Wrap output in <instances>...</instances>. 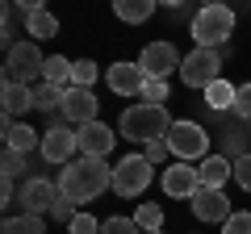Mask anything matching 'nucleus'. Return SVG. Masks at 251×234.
<instances>
[{
	"instance_id": "5701e85b",
	"label": "nucleus",
	"mask_w": 251,
	"mask_h": 234,
	"mask_svg": "<svg viewBox=\"0 0 251 234\" xmlns=\"http://www.w3.org/2000/svg\"><path fill=\"white\" fill-rule=\"evenodd\" d=\"M34 109H42V113H63V88H54V84H34Z\"/></svg>"
},
{
	"instance_id": "2eb2a0df",
	"label": "nucleus",
	"mask_w": 251,
	"mask_h": 234,
	"mask_svg": "<svg viewBox=\"0 0 251 234\" xmlns=\"http://www.w3.org/2000/svg\"><path fill=\"white\" fill-rule=\"evenodd\" d=\"M143 84H147V71L138 63H113L109 67V88L117 92V96H143Z\"/></svg>"
},
{
	"instance_id": "72a5a7b5",
	"label": "nucleus",
	"mask_w": 251,
	"mask_h": 234,
	"mask_svg": "<svg viewBox=\"0 0 251 234\" xmlns=\"http://www.w3.org/2000/svg\"><path fill=\"white\" fill-rule=\"evenodd\" d=\"M147 159H151V163H163V159H168V155H172V146H168V138H159V142H147Z\"/></svg>"
},
{
	"instance_id": "b1692460",
	"label": "nucleus",
	"mask_w": 251,
	"mask_h": 234,
	"mask_svg": "<svg viewBox=\"0 0 251 234\" xmlns=\"http://www.w3.org/2000/svg\"><path fill=\"white\" fill-rule=\"evenodd\" d=\"M0 234H46V222L34 213H21V217H9L0 226Z\"/></svg>"
},
{
	"instance_id": "4be33fe9",
	"label": "nucleus",
	"mask_w": 251,
	"mask_h": 234,
	"mask_svg": "<svg viewBox=\"0 0 251 234\" xmlns=\"http://www.w3.org/2000/svg\"><path fill=\"white\" fill-rule=\"evenodd\" d=\"M234 96H239V88H234L230 80H218L205 88V105L209 109H234Z\"/></svg>"
},
{
	"instance_id": "39448f33",
	"label": "nucleus",
	"mask_w": 251,
	"mask_h": 234,
	"mask_svg": "<svg viewBox=\"0 0 251 234\" xmlns=\"http://www.w3.org/2000/svg\"><path fill=\"white\" fill-rule=\"evenodd\" d=\"M168 146H172V155H176V163L209 159V134H205V126H197V121H172Z\"/></svg>"
},
{
	"instance_id": "6e6552de",
	"label": "nucleus",
	"mask_w": 251,
	"mask_h": 234,
	"mask_svg": "<svg viewBox=\"0 0 251 234\" xmlns=\"http://www.w3.org/2000/svg\"><path fill=\"white\" fill-rule=\"evenodd\" d=\"M180 63H184V54H180L172 42H151V46H143V54H138V67L147 71V80H168L172 71H180Z\"/></svg>"
},
{
	"instance_id": "7c9ffc66",
	"label": "nucleus",
	"mask_w": 251,
	"mask_h": 234,
	"mask_svg": "<svg viewBox=\"0 0 251 234\" xmlns=\"http://www.w3.org/2000/svg\"><path fill=\"white\" fill-rule=\"evenodd\" d=\"M234 184L251 192V155H239V159H234Z\"/></svg>"
},
{
	"instance_id": "7ed1b4c3",
	"label": "nucleus",
	"mask_w": 251,
	"mask_h": 234,
	"mask_svg": "<svg viewBox=\"0 0 251 234\" xmlns=\"http://www.w3.org/2000/svg\"><path fill=\"white\" fill-rule=\"evenodd\" d=\"M46 54L38 50V42H13L4 54V84H25L34 88V80H42Z\"/></svg>"
},
{
	"instance_id": "1a4fd4ad",
	"label": "nucleus",
	"mask_w": 251,
	"mask_h": 234,
	"mask_svg": "<svg viewBox=\"0 0 251 234\" xmlns=\"http://www.w3.org/2000/svg\"><path fill=\"white\" fill-rule=\"evenodd\" d=\"M80 151V130H72V126H50L42 134V159L46 163H72V155Z\"/></svg>"
},
{
	"instance_id": "a878e982",
	"label": "nucleus",
	"mask_w": 251,
	"mask_h": 234,
	"mask_svg": "<svg viewBox=\"0 0 251 234\" xmlns=\"http://www.w3.org/2000/svg\"><path fill=\"white\" fill-rule=\"evenodd\" d=\"M97 75L100 67L92 59H75V71H72V88H97Z\"/></svg>"
},
{
	"instance_id": "20e7f679",
	"label": "nucleus",
	"mask_w": 251,
	"mask_h": 234,
	"mask_svg": "<svg viewBox=\"0 0 251 234\" xmlns=\"http://www.w3.org/2000/svg\"><path fill=\"white\" fill-rule=\"evenodd\" d=\"M230 34H234V13L226 9V4H205V9H197V17H193V42L197 46L218 50Z\"/></svg>"
},
{
	"instance_id": "423d86ee",
	"label": "nucleus",
	"mask_w": 251,
	"mask_h": 234,
	"mask_svg": "<svg viewBox=\"0 0 251 234\" xmlns=\"http://www.w3.org/2000/svg\"><path fill=\"white\" fill-rule=\"evenodd\" d=\"M180 80H184L188 88H201V92H205L209 84L222 80V54L205 50V46H193V50L184 54V63H180Z\"/></svg>"
},
{
	"instance_id": "c9c22d12",
	"label": "nucleus",
	"mask_w": 251,
	"mask_h": 234,
	"mask_svg": "<svg viewBox=\"0 0 251 234\" xmlns=\"http://www.w3.org/2000/svg\"><path fill=\"white\" fill-rule=\"evenodd\" d=\"M151 234H163V230H151Z\"/></svg>"
},
{
	"instance_id": "c756f323",
	"label": "nucleus",
	"mask_w": 251,
	"mask_h": 234,
	"mask_svg": "<svg viewBox=\"0 0 251 234\" xmlns=\"http://www.w3.org/2000/svg\"><path fill=\"white\" fill-rule=\"evenodd\" d=\"M100 226H105V222H97L92 213H84V209H80V213H75V222L67 226V234H100Z\"/></svg>"
},
{
	"instance_id": "ddd939ff",
	"label": "nucleus",
	"mask_w": 251,
	"mask_h": 234,
	"mask_svg": "<svg viewBox=\"0 0 251 234\" xmlns=\"http://www.w3.org/2000/svg\"><path fill=\"white\" fill-rule=\"evenodd\" d=\"M117 142V130L105 126V121H92V126H80V155L84 159H105Z\"/></svg>"
},
{
	"instance_id": "aec40b11",
	"label": "nucleus",
	"mask_w": 251,
	"mask_h": 234,
	"mask_svg": "<svg viewBox=\"0 0 251 234\" xmlns=\"http://www.w3.org/2000/svg\"><path fill=\"white\" fill-rule=\"evenodd\" d=\"M72 71H75V63L72 59H63V54H50L46 59V71H42V84H54V88H72Z\"/></svg>"
},
{
	"instance_id": "a211bd4d",
	"label": "nucleus",
	"mask_w": 251,
	"mask_h": 234,
	"mask_svg": "<svg viewBox=\"0 0 251 234\" xmlns=\"http://www.w3.org/2000/svg\"><path fill=\"white\" fill-rule=\"evenodd\" d=\"M42 151V134L38 130H29L25 121H13V126H4V151H17V155H29V151Z\"/></svg>"
},
{
	"instance_id": "0eeeda50",
	"label": "nucleus",
	"mask_w": 251,
	"mask_h": 234,
	"mask_svg": "<svg viewBox=\"0 0 251 234\" xmlns=\"http://www.w3.org/2000/svg\"><path fill=\"white\" fill-rule=\"evenodd\" d=\"M151 176H155V163L147 155H126L122 163H113V192L117 197H143Z\"/></svg>"
},
{
	"instance_id": "f257e3e1",
	"label": "nucleus",
	"mask_w": 251,
	"mask_h": 234,
	"mask_svg": "<svg viewBox=\"0 0 251 234\" xmlns=\"http://www.w3.org/2000/svg\"><path fill=\"white\" fill-rule=\"evenodd\" d=\"M105 188H113V167H109L105 159H72L67 167L59 171V192L72 205H88V201H97Z\"/></svg>"
},
{
	"instance_id": "6ab92c4d",
	"label": "nucleus",
	"mask_w": 251,
	"mask_h": 234,
	"mask_svg": "<svg viewBox=\"0 0 251 234\" xmlns=\"http://www.w3.org/2000/svg\"><path fill=\"white\" fill-rule=\"evenodd\" d=\"M25 34L34 38V42H46V38H59V17H54L50 9H29L25 13Z\"/></svg>"
},
{
	"instance_id": "cd10ccee",
	"label": "nucleus",
	"mask_w": 251,
	"mask_h": 234,
	"mask_svg": "<svg viewBox=\"0 0 251 234\" xmlns=\"http://www.w3.org/2000/svg\"><path fill=\"white\" fill-rule=\"evenodd\" d=\"M168 100V80H147L143 84V105H163Z\"/></svg>"
},
{
	"instance_id": "2f4dec72",
	"label": "nucleus",
	"mask_w": 251,
	"mask_h": 234,
	"mask_svg": "<svg viewBox=\"0 0 251 234\" xmlns=\"http://www.w3.org/2000/svg\"><path fill=\"white\" fill-rule=\"evenodd\" d=\"M230 113H239V117H247V121H251V84H239V96H234Z\"/></svg>"
},
{
	"instance_id": "f3484780",
	"label": "nucleus",
	"mask_w": 251,
	"mask_h": 234,
	"mask_svg": "<svg viewBox=\"0 0 251 234\" xmlns=\"http://www.w3.org/2000/svg\"><path fill=\"white\" fill-rule=\"evenodd\" d=\"M226 176H234V163H226V155H209V159L197 163L201 188H222L226 192Z\"/></svg>"
},
{
	"instance_id": "f8f14e48",
	"label": "nucleus",
	"mask_w": 251,
	"mask_h": 234,
	"mask_svg": "<svg viewBox=\"0 0 251 234\" xmlns=\"http://www.w3.org/2000/svg\"><path fill=\"white\" fill-rule=\"evenodd\" d=\"M163 192L168 197H176V201H193V192L201 188V180H197V167L193 163H172V167H163Z\"/></svg>"
},
{
	"instance_id": "dca6fc26",
	"label": "nucleus",
	"mask_w": 251,
	"mask_h": 234,
	"mask_svg": "<svg viewBox=\"0 0 251 234\" xmlns=\"http://www.w3.org/2000/svg\"><path fill=\"white\" fill-rule=\"evenodd\" d=\"M0 109H4V126H13L17 113H29V109H34V88H25V84H4Z\"/></svg>"
},
{
	"instance_id": "c85d7f7f",
	"label": "nucleus",
	"mask_w": 251,
	"mask_h": 234,
	"mask_svg": "<svg viewBox=\"0 0 251 234\" xmlns=\"http://www.w3.org/2000/svg\"><path fill=\"white\" fill-rule=\"evenodd\" d=\"M21 167H25V155L4 151V159H0V176H4V180H17V176H21Z\"/></svg>"
},
{
	"instance_id": "f704fd0d",
	"label": "nucleus",
	"mask_w": 251,
	"mask_h": 234,
	"mask_svg": "<svg viewBox=\"0 0 251 234\" xmlns=\"http://www.w3.org/2000/svg\"><path fill=\"white\" fill-rule=\"evenodd\" d=\"M0 197H4L0 205H9V201H13V180H0Z\"/></svg>"
},
{
	"instance_id": "393cba45",
	"label": "nucleus",
	"mask_w": 251,
	"mask_h": 234,
	"mask_svg": "<svg viewBox=\"0 0 251 234\" xmlns=\"http://www.w3.org/2000/svg\"><path fill=\"white\" fill-rule=\"evenodd\" d=\"M134 222L143 226V234H151V230H163V209L155 205V201H143V205L134 209Z\"/></svg>"
},
{
	"instance_id": "9d476101",
	"label": "nucleus",
	"mask_w": 251,
	"mask_h": 234,
	"mask_svg": "<svg viewBox=\"0 0 251 234\" xmlns=\"http://www.w3.org/2000/svg\"><path fill=\"white\" fill-rule=\"evenodd\" d=\"M188 205H193V217H197V222H230V197H226L222 188H197L193 192V201H188Z\"/></svg>"
},
{
	"instance_id": "473e14b6",
	"label": "nucleus",
	"mask_w": 251,
	"mask_h": 234,
	"mask_svg": "<svg viewBox=\"0 0 251 234\" xmlns=\"http://www.w3.org/2000/svg\"><path fill=\"white\" fill-rule=\"evenodd\" d=\"M222 234H251V209L247 213H230V222H226Z\"/></svg>"
},
{
	"instance_id": "bb28decb",
	"label": "nucleus",
	"mask_w": 251,
	"mask_h": 234,
	"mask_svg": "<svg viewBox=\"0 0 251 234\" xmlns=\"http://www.w3.org/2000/svg\"><path fill=\"white\" fill-rule=\"evenodd\" d=\"M100 234H143V226H138L134 217H105Z\"/></svg>"
},
{
	"instance_id": "9b49d317",
	"label": "nucleus",
	"mask_w": 251,
	"mask_h": 234,
	"mask_svg": "<svg viewBox=\"0 0 251 234\" xmlns=\"http://www.w3.org/2000/svg\"><path fill=\"white\" fill-rule=\"evenodd\" d=\"M97 105H100V100H97L92 88H67V92H63V117L75 121V126H92V121H100Z\"/></svg>"
},
{
	"instance_id": "412c9836",
	"label": "nucleus",
	"mask_w": 251,
	"mask_h": 234,
	"mask_svg": "<svg viewBox=\"0 0 251 234\" xmlns=\"http://www.w3.org/2000/svg\"><path fill=\"white\" fill-rule=\"evenodd\" d=\"M113 13L126 21V25H143V21L155 13V4H151V0H117Z\"/></svg>"
},
{
	"instance_id": "f03ea898",
	"label": "nucleus",
	"mask_w": 251,
	"mask_h": 234,
	"mask_svg": "<svg viewBox=\"0 0 251 234\" xmlns=\"http://www.w3.org/2000/svg\"><path fill=\"white\" fill-rule=\"evenodd\" d=\"M172 130V117L163 105H130L122 109V121H117V134H126L130 142H159V138H168Z\"/></svg>"
},
{
	"instance_id": "4468645a",
	"label": "nucleus",
	"mask_w": 251,
	"mask_h": 234,
	"mask_svg": "<svg viewBox=\"0 0 251 234\" xmlns=\"http://www.w3.org/2000/svg\"><path fill=\"white\" fill-rule=\"evenodd\" d=\"M21 205H25V213H34V217H42V213H50L54 209V201H59V188H54L50 180H42V176H34V180H25V188H21Z\"/></svg>"
}]
</instances>
